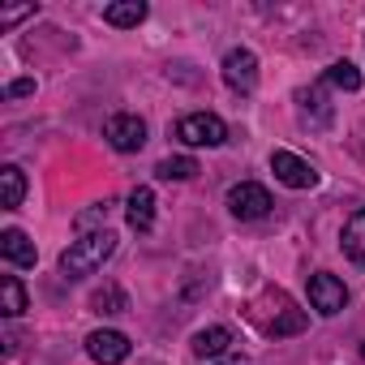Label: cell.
I'll return each mask as SVG.
<instances>
[{
  "label": "cell",
  "instance_id": "cell-1",
  "mask_svg": "<svg viewBox=\"0 0 365 365\" xmlns=\"http://www.w3.org/2000/svg\"><path fill=\"white\" fill-rule=\"evenodd\" d=\"M245 314H250V322L262 331V335H271V339H284V335H301L305 331V309H297V301L284 292V288H262L250 305H245Z\"/></svg>",
  "mask_w": 365,
  "mask_h": 365
},
{
  "label": "cell",
  "instance_id": "cell-2",
  "mask_svg": "<svg viewBox=\"0 0 365 365\" xmlns=\"http://www.w3.org/2000/svg\"><path fill=\"white\" fill-rule=\"evenodd\" d=\"M112 254H116V232H108V228L86 232V237H78V241L61 254V275H65V279H82V275L99 271Z\"/></svg>",
  "mask_w": 365,
  "mask_h": 365
},
{
  "label": "cell",
  "instance_id": "cell-3",
  "mask_svg": "<svg viewBox=\"0 0 365 365\" xmlns=\"http://www.w3.org/2000/svg\"><path fill=\"white\" fill-rule=\"evenodd\" d=\"M176 138L185 146H224L228 142V125L215 112H190L176 120Z\"/></svg>",
  "mask_w": 365,
  "mask_h": 365
},
{
  "label": "cell",
  "instance_id": "cell-4",
  "mask_svg": "<svg viewBox=\"0 0 365 365\" xmlns=\"http://www.w3.org/2000/svg\"><path fill=\"white\" fill-rule=\"evenodd\" d=\"M103 138L112 142V150L133 155V150H142V146H146V120H142V116H133V112H116V116H108Z\"/></svg>",
  "mask_w": 365,
  "mask_h": 365
},
{
  "label": "cell",
  "instance_id": "cell-5",
  "mask_svg": "<svg viewBox=\"0 0 365 365\" xmlns=\"http://www.w3.org/2000/svg\"><path fill=\"white\" fill-rule=\"evenodd\" d=\"M271 172H275L279 185H288V190H314L318 185V168L309 159L292 155V150H275L271 155Z\"/></svg>",
  "mask_w": 365,
  "mask_h": 365
},
{
  "label": "cell",
  "instance_id": "cell-6",
  "mask_svg": "<svg viewBox=\"0 0 365 365\" xmlns=\"http://www.w3.org/2000/svg\"><path fill=\"white\" fill-rule=\"evenodd\" d=\"M271 194L258 185V180H241V185H232L228 190V211L237 215V220H262V215H271Z\"/></svg>",
  "mask_w": 365,
  "mask_h": 365
},
{
  "label": "cell",
  "instance_id": "cell-7",
  "mask_svg": "<svg viewBox=\"0 0 365 365\" xmlns=\"http://www.w3.org/2000/svg\"><path fill=\"white\" fill-rule=\"evenodd\" d=\"M309 305H314L322 318H335V314L348 305V288H344V279H335L331 271L309 275Z\"/></svg>",
  "mask_w": 365,
  "mask_h": 365
},
{
  "label": "cell",
  "instance_id": "cell-8",
  "mask_svg": "<svg viewBox=\"0 0 365 365\" xmlns=\"http://www.w3.org/2000/svg\"><path fill=\"white\" fill-rule=\"evenodd\" d=\"M224 82L237 95H254V86H258V56L250 48H232L224 56Z\"/></svg>",
  "mask_w": 365,
  "mask_h": 365
},
{
  "label": "cell",
  "instance_id": "cell-9",
  "mask_svg": "<svg viewBox=\"0 0 365 365\" xmlns=\"http://www.w3.org/2000/svg\"><path fill=\"white\" fill-rule=\"evenodd\" d=\"M297 103H301V120L309 129H327L335 120V103L327 95V82H314V86H301L297 91Z\"/></svg>",
  "mask_w": 365,
  "mask_h": 365
},
{
  "label": "cell",
  "instance_id": "cell-10",
  "mask_svg": "<svg viewBox=\"0 0 365 365\" xmlns=\"http://www.w3.org/2000/svg\"><path fill=\"white\" fill-rule=\"evenodd\" d=\"M86 352H91V361H99V365H120V361L129 356V335H120V331H112V327L91 331V335H86Z\"/></svg>",
  "mask_w": 365,
  "mask_h": 365
},
{
  "label": "cell",
  "instance_id": "cell-11",
  "mask_svg": "<svg viewBox=\"0 0 365 365\" xmlns=\"http://www.w3.org/2000/svg\"><path fill=\"white\" fill-rule=\"evenodd\" d=\"M0 254H5L9 267H35L39 262V250H35V241L22 228H5V232H0Z\"/></svg>",
  "mask_w": 365,
  "mask_h": 365
},
{
  "label": "cell",
  "instance_id": "cell-12",
  "mask_svg": "<svg viewBox=\"0 0 365 365\" xmlns=\"http://www.w3.org/2000/svg\"><path fill=\"white\" fill-rule=\"evenodd\" d=\"M125 220H129L133 232H150V228H155V194H150V185H138V190L129 194Z\"/></svg>",
  "mask_w": 365,
  "mask_h": 365
},
{
  "label": "cell",
  "instance_id": "cell-13",
  "mask_svg": "<svg viewBox=\"0 0 365 365\" xmlns=\"http://www.w3.org/2000/svg\"><path fill=\"white\" fill-rule=\"evenodd\" d=\"M22 198H26V172L18 163H5V168H0V207L18 211Z\"/></svg>",
  "mask_w": 365,
  "mask_h": 365
},
{
  "label": "cell",
  "instance_id": "cell-14",
  "mask_svg": "<svg viewBox=\"0 0 365 365\" xmlns=\"http://www.w3.org/2000/svg\"><path fill=\"white\" fill-rule=\"evenodd\" d=\"M103 22L116 26V31H129V26H142L146 22V5L142 0H116V5L103 9Z\"/></svg>",
  "mask_w": 365,
  "mask_h": 365
},
{
  "label": "cell",
  "instance_id": "cell-15",
  "mask_svg": "<svg viewBox=\"0 0 365 365\" xmlns=\"http://www.w3.org/2000/svg\"><path fill=\"white\" fill-rule=\"evenodd\" d=\"M339 241H344V254H348L352 262H361V267H365V207L348 215V224H344V237H339Z\"/></svg>",
  "mask_w": 365,
  "mask_h": 365
},
{
  "label": "cell",
  "instance_id": "cell-16",
  "mask_svg": "<svg viewBox=\"0 0 365 365\" xmlns=\"http://www.w3.org/2000/svg\"><path fill=\"white\" fill-rule=\"evenodd\" d=\"M228 344H232V331L228 327H207V331H198L194 335V352L198 356H220V352H228Z\"/></svg>",
  "mask_w": 365,
  "mask_h": 365
},
{
  "label": "cell",
  "instance_id": "cell-17",
  "mask_svg": "<svg viewBox=\"0 0 365 365\" xmlns=\"http://www.w3.org/2000/svg\"><path fill=\"white\" fill-rule=\"evenodd\" d=\"M0 309H5V318L26 314V288H22L18 275H5V279H0Z\"/></svg>",
  "mask_w": 365,
  "mask_h": 365
},
{
  "label": "cell",
  "instance_id": "cell-18",
  "mask_svg": "<svg viewBox=\"0 0 365 365\" xmlns=\"http://www.w3.org/2000/svg\"><path fill=\"white\" fill-rule=\"evenodd\" d=\"M155 176H159V180H190V176H198V159H190V155L159 159V163H155Z\"/></svg>",
  "mask_w": 365,
  "mask_h": 365
},
{
  "label": "cell",
  "instance_id": "cell-19",
  "mask_svg": "<svg viewBox=\"0 0 365 365\" xmlns=\"http://www.w3.org/2000/svg\"><path fill=\"white\" fill-rule=\"evenodd\" d=\"M91 309H95V314H125V309H129V297H125L116 284H103V288L91 297Z\"/></svg>",
  "mask_w": 365,
  "mask_h": 365
},
{
  "label": "cell",
  "instance_id": "cell-20",
  "mask_svg": "<svg viewBox=\"0 0 365 365\" xmlns=\"http://www.w3.org/2000/svg\"><path fill=\"white\" fill-rule=\"evenodd\" d=\"M327 82L339 86V91H361V69H356L352 61H335V65L327 69Z\"/></svg>",
  "mask_w": 365,
  "mask_h": 365
},
{
  "label": "cell",
  "instance_id": "cell-21",
  "mask_svg": "<svg viewBox=\"0 0 365 365\" xmlns=\"http://www.w3.org/2000/svg\"><path fill=\"white\" fill-rule=\"evenodd\" d=\"M35 14H39V5H18V9H0V31H9V26L26 22V18H35Z\"/></svg>",
  "mask_w": 365,
  "mask_h": 365
},
{
  "label": "cell",
  "instance_id": "cell-22",
  "mask_svg": "<svg viewBox=\"0 0 365 365\" xmlns=\"http://www.w3.org/2000/svg\"><path fill=\"white\" fill-rule=\"evenodd\" d=\"M108 211H112V202H95L91 211H82V215H78V228H91V224H108Z\"/></svg>",
  "mask_w": 365,
  "mask_h": 365
},
{
  "label": "cell",
  "instance_id": "cell-23",
  "mask_svg": "<svg viewBox=\"0 0 365 365\" xmlns=\"http://www.w3.org/2000/svg\"><path fill=\"white\" fill-rule=\"evenodd\" d=\"M22 95H35V78H18L5 86V99H22Z\"/></svg>",
  "mask_w": 365,
  "mask_h": 365
},
{
  "label": "cell",
  "instance_id": "cell-24",
  "mask_svg": "<svg viewBox=\"0 0 365 365\" xmlns=\"http://www.w3.org/2000/svg\"><path fill=\"white\" fill-rule=\"evenodd\" d=\"M215 365H245V356H241V352H232V356H224V361H215Z\"/></svg>",
  "mask_w": 365,
  "mask_h": 365
},
{
  "label": "cell",
  "instance_id": "cell-25",
  "mask_svg": "<svg viewBox=\"0 0 365 365\" xmlns=\"http://www.w3.org/2000/svg\"><path fill=\"white\" fill-rule=\"evenodd\" d=\"M361 361H365V344H361Z\"/></svg>",
  "mask_w": 365,
  "mask_h": 365
}]
</instances>
